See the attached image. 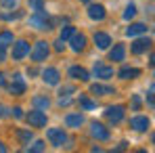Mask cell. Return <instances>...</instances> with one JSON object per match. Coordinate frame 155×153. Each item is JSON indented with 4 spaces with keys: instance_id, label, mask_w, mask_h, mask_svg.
<instances>
[{
    "instance_id": "6da1fadb",
    "label": "cell",
    "mask_w": 155,
    "mask_h": 153,
    "mask_svg": "<svg viewBox=\"0 0 155 153\" xmlns=\"http://www.w3.org/2000/svg\"><path fill=\"white\" fill-rule=\"evenodd\" d=\"M46 138L51 141V145H54V147H69L71 145V141L67 138V134L63 132V128H48L46 130Z\"/></svg>"
},
{
    "instance_id": "7a4b0ae2",
    "label": "cell",
    "mask_w": 155,
    "mask_h": 153,
    "mask_svg": "<svg viewBox=\"0 0 155 153\" xmlns=\"http://www.w3.org/2000/svg\"><path fill=\"white\" fill-rule=\"evenodd\" d=\"M27 120V124L29 126H34V128H42V126H46V113L42 111V109H34V111H29L27 115H23Z\"/></svg>"
},
{
    "instance_id": "3957f363",
    "label": "cell",
    "mask_w": 155,
    "mask_h": 153,
    "mask_svg": "<svg viewBox=\"0 0 155 153\" xmlns=\"http://www.w3.org/2000/svg\"><path fill=\"white\" fill-rule=\"evenodd\" d=\"M124 113H126V107H124V105H111V107H107L105 118H107L111 124H120V122L124 120Z\"/></svg>"
},
{
    "instance_id": "277c9868",
    "label": "cell",
    "mask_w": 155,
    "mask_h": 153,
    "mask_svg": "<svg viewBox=\"0 0 155 153\" xmlns=\"http://www.w3.org/2000/svg\"><path fill=\"white\" fill-rule=\"evenodd\" d=\"M29 55H31V59H34L36 63L44 61V59L48 57V42H44V40H38V42L34 44V48L29 51Z\"/></svg>"
},
{
    "instance_id": "5b68a950",
    "label": "cell",
    "mask_w": 155,
    "mask_h": 153,
    "mask_svg": "<svg viewBox=\"0 0 155 153\" xmlns=\"http://www.w3.org/2000/svg\"><path fill=\"white\" fill-rule=\"evenodd\" d=\"M29 25L36 27V29H51V23H48V17L44 11H36L34 17H29Z\"/></svg>"
},
{
    "instance_id": "8992f818",
    "label": "cell",
    "mask_w": 155,
    "mask_h": 153,
    "mask_svg": "<svg viewBox=\"0 0 155 153\" xmlns=\"http://www.w3.org/2000/svg\"><path fill=\"white\" fill-rule=\"evenodd\" d=\"M29 55V44H27L25 40H17V42H13V59H23Z\"/></svg>"
},
{
    "instance_id": "52a82bcc",
    "label": "cell",
    "mask_w": 155,
    "mask_h": 153,
    "mask_svg": "<svg viewBox=\"0 0 155 153\" xmlns=\"http://www.w3.org/2000/svg\"><path fill=\"white\" fill-rule=\"evenodd\" d=\"M149 126H151V122H149V118H145V115H134V118L130 120V128L136 130V132H145V130H149Z\"/></svg>"
},
{
    "instance_id": "ba28073f",
    "label": "cell",
    "mask_w": 155,
    "mask_h": 153,
    "mask_svg": "<svg viewBox=\"0 0 155 153\" xmlns=\"http://www.w3.org/2000/svg\"><path fill=\"white\" fill-rule=\"evenodd\" d=\"M90 134L97 138V141H109V130L103 126V124H99V122H94L92 126H90Z\"/></svg>"
},
{
    "instance_id": "9c48e42d",
    "label": "cell",
    "mask_w": 155,
    "mask_h": 153,
    "mask_svg": "<svg viewBox=\"0 0 155 153\" xmlns=\"http://www.w3.org/2000/svg\"><path fill=\"white\" fill-rule=\"evenodd\" d=\"M8 92H11V95H17V97L25 92V82H23V78L19 76V74L13 76V84L8 86Z\"/></svg>"
},
{
    "instance_id": "30bf717a",
    "label": "cell",
    "mask_w": 155,
    "mask_h": 153,
    "mask_svg": "<svg viewBox=\"0 0 155 153\" xmlns=\"http://www.w3.org/2000/svg\"><path fill=\"white\" fill-rule=\"evenodd\" d=\"M132 52L134 55H140V52H147L151 48V38H138V40H134L132 42Z\"/></svg>"
},
{
    "instance_id": "8fae6325",
    "label": "cell",
    "mask_w": 155,
    "mask_h": 153,
    "mask_svg": "<svg viewBox=\"0 0 155 153\" xmlns=\"http://www.w3.org/2000/svg\"><path fill=\"white\" fill-rule=\"evenodd\" d=\"M105 15H107V13H105L103 4H90V6H88V17H90V19H94V21H103Z\"/></svg>"
},
{
    "instance_id": "7c38bea8",
    "label": "cell",
    "mask_w": 155,
    "mask_h": 153,
    "mask_svg": "<svg viewBox=\"0 0 155 153\" xmlns=\"http://www.w3.org/2000/svg\"><path fill=\"white\" fill-rule=\"evenodd\" d=\"M69 78H74V80H80V82H88V80H90V74H88L84 67H80V65H74V67H69Z\"/></svg>"
},
{
    "instance_id": "4fadbf2b",
    "label": "cell",
    "mask_w": 155,
    "mask_h": 153,
    "mask_svg": "<svg viewBox=\"0 0 155 153\" xmlns=\"http://www.w3.org/2000/svg\"><path fill=\"white\" fill-rule=\"evenodd\" d=\"M59 72L54 69V67H48V69H44L42 72V80L46 82V84H51V86H57L59 84Z\"/></svg>"
},
{
    "instance_id": "5bb4252c",
    "label": "cell",
    "mask_w": 155,
    "mask_h": 153,
    "mask_svg": "<svg viewBox=\"0 0 155 153\" xmlns=\"http://www.w3.org/2000/svg\"><path fill=\"white\" fill-rule=\"evenodd\" d=\"M65 124L69 128H80L84 124V115L82 113H67L65 115Z\"/></svg>"
},
{
    "instance_id": "9a60e30c",
    "label": "cell",
    "mask_w": 155,
    "mask_h": 153,
    "mask_svg": "<svg viewBox=\"0 0 155 153\" xmlns=\"http://www.w3.org/2000/svg\"><path fill=\"white\" fill-rule=\"evenodd\" d=\"M94 74L101 80H109V78L113 76V67H105L103 63H94Z\"/></svg>"
},
{
    "instance_id": "2e32d148",
    "label": "cell",
    "mask_w": 155,
    "mask_h": 153,
    "mask_svg": "<svg viewBox=\"0 0 155 153\" xmlns=\"http://www.w3.org/2000/svg\"><path fill=\"white\" fill-rule=\"evenodd\" d=\"M69 40H71V48L76 52L84 51V46H86V36H84V34H74Z\"/></svg>"
},
{
    "instance_id": "e0dca14e",
    "label": "cell",
    "mask_w": 155,
    "mask_h": 153,
    "mask_svg": "<svg viewBox=\"0 0 155 153\" xmlns=\"http://www.w3.org/2000/svg\"><path fill=\"white\" fill-rule=\"evenodd\" d=\"M124 57H126V46L124 44H115L111 52H109V59L111 61H124Z\"/></svg>"
},
{
    "instance_id": "ac0fdd59",
    "label": "cell",
    "mask_w": 155,
    "mask_h": 153,
    "mask_svg": "<svg viewBox=\"0 0 155 153\" xmlns=\"http://www.w3.org/2000/svg\"><path fill=\"white\" fill-rule=\"evenodd\" d=\"M94 44H97L99 48H107V46L111 44L109 34H105V32H97V34H94Z\"/></svg>"
},
{
    "instance_id": "d6986e66",
    "label": "cell",
    "mask_w": 155,
    "mask_h": 153,
    "mask_svg": "<svg viewBox=\"0 0 155 153\" xmlns=\"http://www.w3.org/2000/svg\"><path fill=\"white\" fill-rule=\"evenodd\" d=\"M117 76L122 78V80H134V78L140 76V69H136V67H124V69H120Z\"/></svg>"
},
{
    "instance_id": "ffe728a7",
    "label": "cell",
    "mask_w": 155,
    "mask_h": 153,
    "mask_svg": "<svg viewBox=\"0 0 155 153\" xmlns=\"http://www.w3.org/2000/svg\"><path fill=\"white\" fill-rule=\"evenodd\" d=\"M90 92L97 95V97H105V95H113V88L103 86V84H92V86H90Z\"/></svg>"
},
{
    "instance_id": "44dd1931",
    "label": "cell",
    "mask_w": 155,
    "mask_h": 153,
    "mask_svg": "<svg viewBox=\"0 0 155 153\" xmlns=\"http://www.w3.org/2000/svg\"><path fill=\"white\" fill-rule=\"evenodd\" d=\"M147 32V25L145 23H132V25L126 29V34H128L130 38H134V36H138V34H145Z\"/></svg>"
},
{
    "instance_id": "7402d4cb",
    "label": "cell",
    "mask_w": 155,
    "mask_h": 153,
    "mask_svg": "<svg viewBox=\"0 0 155 153\" xmlns=\"http://www.w3.org/2000/svg\"><path fill=\"white\" fill-rule=\"evenodd\" d=\"M13 42H15V38H13L11 32H0V48H6V46H11Z\"/></svg>"
},
{
    "instance_id": "603a6c76",
    "label": "cell",
    "mask_w": 155,
    "mask_h": 153,
    "mask_svg": "<svg viewBox=\"0 0 155 153\" xmlns=\"http://www.w3.org/2000/svg\"><path fill=\"white\" fill-rule=\"evenodd\" d=\"M31 103H34V107H38V109H48V105H51L48 97H34Z\"/></svg>"
},
{
    "instance_id": "cb8c5ba5",
    "label": "cell",
    "mask_w": 155,
    "mask_h": 153,
    "mask_svg": "<svg viewBox=\"0 0 155 153\" xmlns=\"http://www.w3.org/2000/svg\"><path fill=\"white\" fill-rule=\"evenodd\" d=\"M17 138H19L21 143H25V145H27V143L34 138V132H31V130H17Z\"/></svg>"
},
{
    "instance_id": "d4e9b609",
    "label": "cell",
    "mask_w": 155,
    "mask_h": 153,
    "mask_svg": "<svg viewBox=\"0 0 155 153\" xmlns=\"http://www.w3.org/2000/svg\"><path fill=\"white\" fill-rule=\"evenodd\" d=\"M44 149H46V143H44V141H36L34 145H29V147H27L25 151H29V153H40V151H44Z\"/></svg>"
},
{
    "instance_id": "484cf974",
    "label": "cell",
    "mask_w": 155,
    "mask_h": 153,
    "mask_svg": "<svg viewBox=\"0 0 155 153\" xmlns=\"http://www.w3.org/2000/svg\"><path fill=\"white\" fill-rule=\"evenodd\" d=\"M74 34H76V27L74 25H65L63 29H61V36H59V38H61V40H69Z\"/></svg>"
},
{
    "instance_id": "4316f807",
    "label": "cell",
    "mask_w": 155,
    "mask_h": 153,
    "mask_svg": "<svg viewBox=\"0 0 155 153\" xmlns=\"http://www.w3.org/2000/svg\"><path fill=\"white\" fill-rule=\"evenodd\" d=\"M80 107L86 109V111H90V109H94L97 105H94V101H90L88 97H80Z\"/></svg>"
},
{
    "instance_id": "83f0119b",
    "label": "cell",
    "mask_w": 155,
    "mask_h": 153,
    "mask_svg": "<svg viewBox=\"0 0 155 153\" xmlns=\"http://www.w3.org/2000/svg\"><path fill=\"white\" fill-rule=\"evenodd\" d=\"M134 15H136V6H134V4H128L126 11H124V19L130 21V19H134Z\"/></svg>"
},
{
    "instance_id": "f1b7e54d",
    "label": "cell",
    "mask_w": 155,
    "mask_h": 153,
    "mask_svg": "<svg viewBox=\"0 0 155 153\" xmlns=\"http://www.w3.org/2000/svg\"><path fill=\"white\" fill-rule=\"evenodd\" d=\"M29 6L34 11H42V0H29Z\"/></svg>"
},
{
    "instance_id": "f546056e",
    "label": "cell",
    "mask_w": 155,
    "mask_h": 153,
    "mask_svg": "<svg viewBox=\"0 0 155 153\" xmlns=\"http://www.w3.org/2000/svg\"><path fill=\"white\" fill-rule=\"evenodd\" d=\"M63 48H65V40H61V38H59V40H57V42H54V51H63Z\"/></svg>"
},
{
    "instance_id": "4dcf8cb0",
    "label": "cell",
    "mask_w": 155,
    "mask_h": 153,
    "mask_svg": "<svg viewBox=\"0 0 155 153\" xmlns=\"http://www.w3.org/2000/svg\"><path fill=\"white\" fill-rule=\"evenodd\" d=\"M11 111H13V115H15V118H23V109H21V107H13Z\"/></svg>"
},
{
    "instance_id": "1f68e13d",
    "label": "cell",
    "mask_w": 155,
    "mask_h": 153,
    "mask_svg": "<svg viewBox=\"0 0 155 153\" xmlns=\"http://www.w3.org/2000/svg\"><path fill=\"white\" fill-rule=\"evenodd\" d=\"M69 92H74V86H63V88H61V95L69 97Z\"/></svg>"
},
{
    "instance_id": "d6a6232c",
    "label": "cell",
    "mask_w": 155,
    "mask_h": 153,
    "mask_svg": "<svg viewBox=\"0 0 155 153\" xmlns=\"http://www.w3.org/2000/svg\"><path fill=\"white\" fill-rule=\"evenodd\" d=\"M2 6H17V0H0Z\"/></svg>"
},
{
    "instance_id": "836d02e7",
    "label": "cell",
    "mask_w": 155,
    "mask_h": 153,
    "mask_svg": "<svg viewBox=\"0 0 155 153\" xmlns=\"http://www.w3.org/2000/svg\"><path fill=\"white\" fill-rule=\"evenodd\" d=\"M8 111H11V109H6L4 105H0V118H4V115H8Z\"/></svg>"
},
{
    "instance_id": "e575fe53",
    "label": "cell",
    "mask_w": 155,
    "mask_h": 153,
    "mask_svg": "<svg viewBox=\"0 0 155 153\" xmlns=\"http://www.w3.org/2000/svg\"><path fill=\"white\" fill-rule=\"evenodd\" d=\"M132 107H134V109H138V107H140V99H138V97H134V99H132Z\"/></svg>"
},
{
    "instance_id": "d590c367",
    "label": "cell",
    "mask_w": 155,
    "mask_h": 153,
    "mask_svg": "<svg viewBox=\"0 0 155 153\" xmlns=\"http://www.w3.org/2000/svg\"><path fill=\"white\" fill-rule=\"evenodd\" d=\"M147 101H149V107H153V88H151V92L147 95Z\"/></svg>"
},
{
    "instance_id": "8d00e7d4",
    "label": "cell",
    "mask_w": 155,
    "mask_h": 153,
    "mask_svg": "<svg viewBox=\"0 0 155 153\" xmlns=\"http://www.w3.org/2000/svg\"><path fill=\"white\" fill-rule=\"evenodd\" d=\"M4 59H6V52H4V48H0V63H4Z\"/></svg>"
},
{
    "instance_id": "74e56055",
    "label": "cell",
    "mask_w": 155,
    "mask_h": 153,
    "mask_svg": "<svg viewBox=\"0 0 155 153\" xmlns=\"http://www.w3.org/2000/svg\"><path fill=\"white\" fill-rule=\"evenodd\" d=\"M126 147H128V143H120V147H117V151H124Z\"/></svg>"
},
{
    "instance_id": "f35d334b",
    "label": "cell",
    "mask_w": 155,
    "mask_h": 153,
    "mask_svg": "<svg viewBox=\"0 0 155 153\" xmlns=\"http://www.w3.org/2000/svg\"><path fill=\"white\" fill-rule=\"evenodd\" d=\"M4 84H6V80H4V76L0 74V86H4Z\"/></svg>"
},
{
    "instance_id": "ab89813d",
    "label": "cell",
    "mask_w": 155,
    "mask_h": 153,
    "mask_svg": "<svg viewBox=\"0 0 155 153\" xmlns=\"http://www.w3.org/2000/svg\"><path fill=\"white\" fill-rule=\"evenodd\" d=\"M0 153H6V147L2 145V141H0Z\"/></svg>"
},
{
    "instance_id": "60d3db41",
    "label": "cell",
    "mask_w": 155,
    "mask_h": 153,
    "mask_svg": "<svg viewBox=\"0 0 155 153\" xmlns=\"http://www.w3.org/2000/svg\"><path fill=\"white\" fill-rule=\"evenodd\" d=\"M84 2H88V0H84Z\"/></svg>"
}]
</instances>
